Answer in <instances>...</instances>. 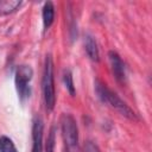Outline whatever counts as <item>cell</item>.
I'll use <instances>...</instances> for the list:
<instances>
[{
	"mask_svg": "<svg viewBox=\"0 0 152 152\" xmlns=\"http://www.w3.org/2000/svg\"><path fill=\"white\" fill-rule=\"evenodd\" d=\"M95 90L97 96L100 97V100L103 103H107L108 106H110L112 108H114L118 113H120L122 116L131 119V120H135L137 115L132 110V108H129L115 93H113L106 84L101 83V82H96L95 84Z\"/></svg>",
	"mask_w": 152,
	"mask_h": 152,
	"instance_id": "obj_1",
	"label": "cell"
},
{
	"mask_svg": "<svg viewBox=\"0 0 152 152\" xmlns=\"http://www.w3.org/2000/svg\"><path fill=\"white\" fill-rule=\"evenodd\" d=\"M42 86H43V96L46 109L52 110L56 103V94H55V82H53V63L50 55H48L45 58Z\"/></svg>",
	"mask_w": 152,
	"mask_h": 152,
	"instance_id": "obj_2",
	"label": "cell"
},
{
	"mask_svg": "<svg viewBox=\"0 0 152 152\" xmlns=\"http://www.w3.org/2000/svg\"><path fill=\"white\" fill-rule=\"evenodd\" d=\"M62 135L69 152H75L78 146V129L76 120L70 114H63L61 119Z\"/></svg>",
	"mask_w": 152,
	"mask_h": 152,
	"instance_id": "obj_3",
	"label": "cell"
},
{
	"mask_svg": "<svg viewBox=\"0 0 152 152\" xmlns=\"http://www.w3.org/2000/svg\"><path fill=\"white\" fill-rule=\"evenodd\" d=\"M33 76V70L30 65H19L15 70V87L18 95L21 101L27 99L30 96L31 89H30V81Z\"/></svg>",
	"mask_w": 152,
	"mask_h": 152,
	"instance_id": "obj_4",
	"label": "cell"
},
{
	"mask_svg": "<svg viewBox=\"0 0 152 152\" xmlns=\"http://www.w3.org/2000/svg\"><path fill=\"white\" fill-rule=\"evenodd\" d=\"M109 57V62H110V66H112V71L115 76V78L119 82H125L126 78V71H125V64L121 59V57L115 52V51H109L108 53Z\"/></svg>",
	"mask_w": 152,
	"mask_h": 152,
	"instance_id": "obj_5",
	"label": "cell"
},
{
	"mask_svg": "<svg viewBox=\"0 0 152 152\" xmlns=\"http://www.w3.org/2000/svg\"><path fill=\"white\" fill-rule=\"evenodd\" d=\"M43 121L36 118L32 127V152H43Z\"/></svg>",
	"mask_w": 152,
	"mask_h": 152,
	"instance_id": "obj_6",
	"label": "cell"
},
{
	"mask_svg": "<svg viewBox=\"0 0 152 152\" xmlns=\"http://www.w3.org/2000/svg\"><path fill=\"white\" fill-rule=\"evenodd\" d=\"M84 46H86V51H87V55L88 57L94 61V62H97L99 58H100V53H99V48H97V44L95 42V39L91 37V36H86L84 38Z\"/></svg>",
	"mask_w": 152,
	"mask_h": 152,
	"instance_id": "obj_7",
	"label": "cell"
},
{
	"mask_svg": "<svg viewBox=\"0 0 152 152\" xmlns=\"http://www.w3.org/2000/svg\"><path fill=\"white\" fill-rule=\"evenodd\" d=\"M53 19H55V7L51 1H48L43 6V24L45 30H48L52 25Z\"/></svg>",
	"mask_w": 152,
	"mask_h": 152,
	"instance_id": "obj_8",
	"label": "cell"
},
{
	"mask_svg": "<svg viewBox=\"0 0 152 152\" xmlns=\"http://www.w3.org/2000/svg\"><path fill=\"white\" fill-rule=\"evenodd\" d=\"M21 6L19 0H0V17L15 12Z\"/></svg>",
	"mask_w": 152,
	"mask_h": 152,
	"instance_id": "obj_9",
	"label": "cell"
},
{
	"mask_svg": "<svg viewBox=\"0 0 152 152\" xmlns=\"http://www.w3.org/2000/svg\"><path fill=\"white\" fill-rule=\"evenodd\" d=\"M0 152H18L14 142L6 135H0Z\"/></svg>",
	"mask_w": 152,
	"mask_h": 152,
	"instance_id": "obj_10",
	"label": "cell"
},
{
	"mask_svg": "<svg viewBox=\"0 0 152 152\" xmlns=\"http://www.w3.org/2000/svg\"><path fill=\"white\" fill-rule=\"evenodd\" d=\"M63 81H64V84H65V88L66 90L69 91V94L71 96L75 95V86H74V81H72V75H71V71L69 69L64 70V74H63Z\"/></svg>",
	"mask_w": 152,
	"mask_h": 152,
	"instance_id": "obj_11",
	"label": "cell"
},
{
	"mask_svg": "<svg viewBox=\"0 0 152 152\" xmlns=\"http://www.w3.org/2000/svg\"><path fill=\"white\" fill-rule=\"evenodd\" d=\"M55 127H51L48 139H46V145H45V152H53L55 148Z\"/></svg>",
	"mask_w": 152,
	"mask_h": 152,
	"instance_id": "obj_12",
	"label": "cell"
},
{
	"mask_svg": "<svg viewBox=\"0 0 152 152\" xmlns=\"http://www.w3.org/2000/svg\"><path fill=\"white\" fill-rule=\"evenodd\" d=\"M84 152H100L99 147L96 144H94L93 141H87L84 144Z\"/></svg>",
	"mask_w": 152,
	"mask_h": 152,
	"instance_id": "obj_13",
	"label": "cell"
}]
</instances>
